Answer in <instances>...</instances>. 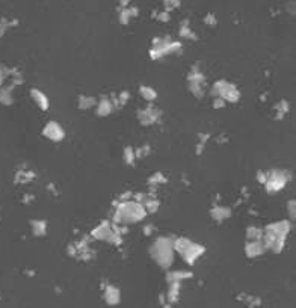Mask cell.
<instances>
[{"label": "cell", "mask_w": 296, "mask_h": 308, "mask_svg": "<svg viewBox=\"0 0 296 308\" xmlns=\"http://www.w3.org/2000/svg\"><path fill=\"white\" fill-rule=\"evenodd\" d=\"M264 251V245L254 240L253 243L248 245V248H246V254H248L250 257H256V255H260L261 252Z\"/></svg>", "instance_id": "9"}, {"label": "cell", "mask_w": 296, "mask_h": 308, "mask_svg": "<svg viewBox=\"0 0 296 308\" xmlns=\"http://www.w3.org/2000/svg\"><path fill=\"white\" fill-rule=\"evenodd\" d=\"M106 301L112 305L118 304L119 302V290L115 289V287H108L106 290Z\"/></svg>", "instance_id": "11"}, {"label": "cell", "mask_w": 296, "mask_h": 308, "mask_svg": "<svg viewBox=\"0 0 296 308\" xmlns=\"http://www.w3.org/2000/svg\"><path fill=\"white\" fill-rule=\"evenodd\" d=\"M44 135L52 139V140H61L64 137V130L61 129V126L58 123H48L44 129Z\"/></svg>", "instance_id": "5"}, {"label": "cell", "mask_w": 296, "mask_h": 308, "mask_svg": "<svg viewBox=\"0 0 296 308\" xmlns=\"http://www.w3.org/2000/svg\"><path fill=\"white\" fill-rule=\"evenodd\" d=\"M215 91L219 94V96L224 99V100H228V102H237V99H239V92H237V89L233 86V85H230V83H227V82H224V80H221V82H218L216 85H215Z\"/></svg>", "instance_id": "3"}, {"label": "cell", "mask_w": 296, "mask_h": 308, "mask_svg": "<svg viewBox=\"0 0 296 308\" xmlns=\"http://www.w3.org/2000/svg\"><path fill=\"white\" fill-rule=\"evenodd\" d=\"M145 216V208L136 203H126L122 204L118 211H116V222L121 224H130V222H138Z\"/></svg>", "instance_id": "1"}, {"label": "cell", "mask_w": 296, "mask_h": 308, "mask_svg": "<svg viewBox=\"0 0 296 308\" xmlns=\"http://www.w3.org/2000/svg\"><path fill=\"white\" fill-rule=\"evenodd\" d=\"M32 97H34L35 103H37L41 109H47V107H48V99L44 96L42 92H39L38 89H32Z\"/></svg>", "instance_id": "8"}, {"label": "cell", "mask_w": 296, "mask_h": 308, "mask_svg": "<svg viewBox=\"0 0 296 308\" xmlns=\"http://www.w3.org/2000/svg\"><path fill=\"white\" fill-rule=\"evenodd\" d=\"M203 251H204L203 246L195 245V243L190 242V245L186 248V251H185L182 255L186 258V262H187V263H192V262H195V258H196V257H200V255L203 254Z\"/></svg>", "instance_id": "7"}, {"label": "cell", "mask_w": 296, "mask_h": 308, "mask_svg": "<svg viewBox=\"0 0 296 308\" xmlns=\"http://www.w3.org/2000/svg\"><path fill=\"white\" fill-rule=\"evenodd\" d=\"M35 228H38V230L35 231L37 234H42L45 227H44V224H42V222H34V230H35Z\"/></svg>", "instance_id": "14"}, {"label": "cell", "mask_w": 296, "mask_h": 308, "mask_svg": "<svg viewBox=\"0 0 296 308\" xmlns=\"http://www.w3.org/2000/svg\"><path fill=\"white\" fill-rule=\"evenodd\" d=\"M112 112V104L109 100H102L100 103H98L97 106V113L100 115V116H106Z\"/></svg>", "instance_id": "10"}, {"label": "cell", "mask_w": 296, "mask_h": 308, "mask_svg": "<svg viewBox=\"0 0 296 308\" xmlns=\"http://www.w3.org/2000/svg\"><path fill=\"white\" fill-rule=\"evenodd\" d=\"M94 236L98 239H103V240H109V242H118L116 239V234L111 230V227L108 224H103L98 227L95 231H94Z\"/></svg>", "instance_id": "4"}, {"label": "cell", "mask_w": 296, "mask_h": 308, "mask_svg": "<svg viewBox=\"0 0 296 308\" xmlns=\"http://www.w3.org/2000/svg\"><path fill=\"white\" fill-rule=\"evenodd\" d=\"M141 94H142V97H145L147 100H154L157 97L156 91L151 89V88H148V86H142L141 88Z\"/></svg>", "instance_id": "12"}, {"label": "cell", "mask_w": 296, "mask_h": 308, "mask_svg": "<svg viewBox=\"0 0 296 308\" xmlns=\"http://www.w3.org/2000/svg\"><path fill=\"white\" fill-rule=\"evenodd\" d=\"M80 102H82V103H80V107H85V109H86V107H91V106H94V104H95V100H94V99H86V97H82V99H80Z\"/></svg>", "instance_id": "13"}, {"label": "cell", "mask_w": 296, "mask_h": 308, "mask_svg": "<svg viewBox=\"0 0 296 308\" xmlns=\"http://www.w3.org/2000/svg\"><path fill=\"white\" fill-rule=\"evenodd\" d=\"M126 160H127V163H132L133 162V153H132V150H126Z\"/></svg>", "instance_id": "15"}, {"label": "cell", "mask_w": 296, "mask_h": 308, "mask_svg": "<svg viewBox=\"0 0 296 308\" xmlns=\"http://www.w3.org/2000/svg\"><path fill=\"white\" fill-rule=\"evenodd\" d=\"M286 180L287 178L284 175H281V172H274L267 180V189L269 191H280V189H283V186L286 184Z\"/></svg>", "instance_id": "6"}, {"label": "cell", "mask_w": 296, "mask_h": 308, "mask_svg": "<svg viewBox=\"0 0 296 308\" xmlns=\"http://www.w3.org/2000/svg\"><path fill=\"white\" fill-rule=\"evenodd\" d=\"M153 255L156 258V262L162 268H168L172 263V245L166 239H159L154 243L153 248Z\"/></svg>", "instance_id": "2"}]
</instances>
